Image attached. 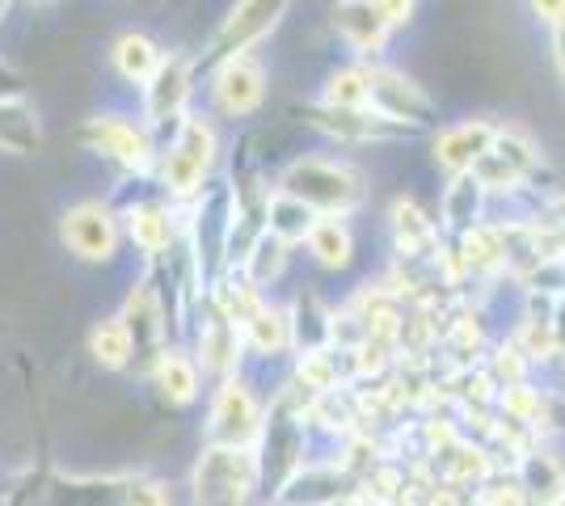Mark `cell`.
<instances>
[{
  "mask_svg": "<svg viewBox=\"0 0 565 506\" xmlns=\"http://www.w3.org/2000/svg\"><path fill=\"white\" fill-rule=\"evenodd\" d=\"M122 321H127V330H131V342H136V355H148V359H157L161 351H166V334H169V321H166V300H161V291L152 288L148 279L136 283V291L127 295V304H122Z\"/></svg>",
  "mask_w": 565,
  "mask_h": 506,
  "instance_id": "cell-16",
  "label": "cell"
},
{
  "mask_svg": "<svg viewBox=\"0 0 565 506\" xmlns=\"http://www.w3.org/2000/svg\"><path fill=\"white\" fill-rule=\"evenodd\" d=\"M212 106L228 119H249L266 101V68L254 55H236L212 68Z\"/></svg>",
  "mask_w": 565,
  "mask_h": 506,
  "instance_id": "cell-12",
  "label": "cell"
},
{
  "mask_svg": "<svg viewBox=\"0 0 565 506\" xmlns=\"http://www.w3.org/2000/svg\"><path fill=\"white\" fill-rule=\"evenodd\" d=\"M110 64H115V73L127 80V85H136L143 89L157 68L166 64V51L161 43L152 39V34H143V30H127V34H118L115 47H110Z\"/></svg>",
  "mask_w": 565,
  "mask_h": 506,
  "instance_id": "cell-20",
  "label": "cell"
},
{
  "mask_svg": "<svg viewBox=\"0 0 565 506\" xmlns=\"http://www.w3.org/2000/svg\"><path fill=\"white\" fill-rule=\"evenodd\" d=\"M527 355H523V346L519 342H507L502 351L494 355V376L502 380V385L511 388V385H523V372H527Z\"/></svg>",
  "mask_w": 565,
  "mask_h": 506,
  "instance_id": "cell-30",
  "label": "cell"
},
{
  "mask_svg": "<svg viewBox=\"0 0 565 506\" xmlns=\"http://www.w3.org/2000/svg\"><path fill=\"white\" fill-rule=\"evenodd\" d=\"M89 355H94L106 372H122L127 363L136 359V342L122 316H102L94 330H89Z\"/></svg>",
  "mask_w": 565,
  "mask_h": 506,
  "instance_id": "cell-25",
  "label": "cell"
},
{
  "mask_svg": "<svg viewBox=\"0 0 565 506\" xmlns=\"http://www.w3.org/2000/svg\"><path fill=\"white\" fill-rule=\"evenodd\" d=\"M472 177L481 182V191L490 194H523L527 191V182L541 173V148H536V140L527 136V131H519V127H498L494 144H490V152L477 161V165L469 169Z\"/></svg>",
  "mask_w": 565,
  "mask_h": 506,
  "instance_id": "cell-5",
  "label": "cell"
},
{
  "mask_svg": "<svg viewBox=\"0 0 565 506\" xmlns=\"http://www.w3.org/2000/svg\"><path fill=\"white\" fill-rule=\"evenodd\" d=\"M262 464L254 448H220L212 443L194 464V503L199 506H249L258 489Z\"/></svg>",
  "mask_w": 565,
  "mask_h": 506,
  "instance_id": "cell-3",
  "label": "cell"
},
{
  "mask_svg": "<svg viewBox=\"0 0 565 506\" xmlns=\"http://www.w3.org/2000/svg\"><path fill=\"white\" fill-rule=\"evenodd\" d=\"M367 110L393 122L401 131H426L435 122V101L418 80L388 68V64H367Z\"/></svg>",
  "mask_w": 565,
  "mask_h": 506,
  "instance_id": "cell-6",
  "label": "cell"
},
{
  "mask_svg": "<svg viewBox=\"0 0 565 506\" xmlns=\"http://www.w3.org/2000/svg\"><path fill=\"white\" fill-rule=\"evenodd\" d=\"M321 106L333 110H367V64H347L326 76Z\"/></svg>",
  "mask_w": 565,
  "mask_h": 506,
  "instance_id": "cell-28",
  "label": "cell"
},
{
  "mask_svg": "<svg viewBox=\"0 0 565 506\" xmlns=\"http://www.w3.org/2000/svg\"><path fill=\"white\" fill-rule=\"evenodd\" d=\"M486 506H527V494L519 485H502V489H486Z\"/></svg>",
  "mask_w": 565,
  "mask_h": 506,
  "instance_id": "cell-34",
  "label": "cell"
},
{
  "mask_svg": "<svg viewBox=\"0 0 565 506\" xmlns=\"http://www.w3.org/2000/svg\"><path fill=\"white\" fill-rule=\"evenodd\" d=\"M486 203L490 194L481 191V182L472 173H451L444 198H439V233L444 237H465L477 224H486Z\"/></svg>",
  "mask_w": 565,
  "mask_h": 506,
  "instance_id": "cell-17",
  "label": "cell"
},
{
  "mask_svg": "<svg viewBox=\"0 0 565 506\" xmlns=\"http://www.w3.org/2000/svg\"><path fill=\"white\" fill-rule=\"evenodd\" d=\"M287 9H291V0H236L233 9H228V18H224L220 30L212 34L207 51H203L194 64H199L203 73H212L215 64H224V60L249 55L262 39H270V34L279 30V22L287 18Z\"/></svg>",
  "mask_w": 565,
  "mask_h": 506,
  "instance_id": "cell-4",
  "label": "cell"
},
{
  "mask_svg": "<svg viewBox=\"0 0 565 506\" xmlns=\"http://www.w3.org/2000/svg\"><path fill=\"white\" fill-rule=\"evenodd\" d=\"M85 144L102 152L106 161H115L118 169L127 173H152L157 169V157H161V140L143 127V119H131V115H97V119L85 122Z\"/></svg>",
  "mask_w": 565,
  "mask_h": 506,
  "instance_id": "cell-7",
  "label": "cell"
},
{
  "mask_svg": "<svg viewBox=\"0 0 565 506\" xmlns=\"http://www.w3.org/2000/svg\"><path fill=\"white\" fill-rule=\"evenodd\" d=\"M241 337H245V346H249V351H258V355H266V359H279V355H287V351L296 346L287 309L266 304V300H262L258 313L241 325Z\"/></svg>",
  "mask_w": 565,
  "mask_h": 506,
  "instance_id": "cell-23",
  "label": "cell"
},
{
  "mask_svg": "<svg viewBox=\"0 0 565 506\" xmlns=\"http://www.w3.org/2000/svg\"><path fill=\"white\" fill-rule=\"evenodd\" d=\"M498 127L502 122H490V119H460L451 122V127H439L435 131V165L448 169L451 173H469L486 152H490V144H494Z\"/></svg>",
  "mask_w": 565,
  "mask_h": 506,
  "instance_id": "cell-15",
  "label": "cell"
},
{
  "mask_svg": "<svg viewBox=\"0 0 565 506\" xmlns=\"http://www.w3.org/2000/svg\"><path fill=\"white\" fill-rule=\"evenodd\" d=\"M523 477H527L523 494H532L541 506H557L565 498V473L548 452H532V456L523 460Z\"/></svg>",
  "mask_w": 565,
  "mask_h": 506,
  "instance_id": "cell-29",
  "label": "cell"
},
{
  "mask_svg": "<svg viewBox=\"0 0 565 506\" xmlns=\"http://www.w3.org/2000/svg\"><path fill=\"white\" fill-rule=\"evenodd\" d=\"M60 241L68 245V254L81 262H115L118 245H122V219L110 203L81 198L60 219Z\"/></svg>",
  "mask_w": 565,
  "mask_h": 506,
  "instance_id": "cell-9",
  "label": "cell"
},
{
  "mask_svg": "<svg viewBox=\"0 0 565 506\" xmlns=\"http://www.w3.org/2000/svg\"><path fill=\"white\" fill-rule=\"evenodd\" d=\"M388 228H393V241H397L401 258H430V254H439V245H444L439 224L426 216L409 194H401L397 203L388 207Z\"/></svg>",
  "mask_w": 565,
  "mask_h": 506,
  "instance_id": "cell-18",
  "label": "cell"
},
{
  "mask_svg": "<svg viewBox=\"0 0 565 506\" xmlns=\"http://www.w3.org/2000/svg\"><path fill=\"white\" fill-rule=\"evenodd\" d=\"M0 148L18 157L39 148V119L22 97H0Z\"/></svg>",
  "mask_w": 565,
  "mask_h": 506,
  "instance_id": "cell-27",
  "label": "cell"
},
{
  "mask_svg": "<svg viewBox=\"0 0 565 506\" xmlns=\"http://www.w3.org/2000/svg\"><path fill=\"white\" fill-rule=\"evenodd\" d=\"M553 68H557V76H562L565 85V22L553 25Z\"/></svg>",
  "mask_w": 565,
  "mask_h": 506,
  "instance_id": "cell-35",
  "label": "cell"
},
{
  "mask_svg": "<svg viewBox=\"0 0 565 506\" xmlns=\"http://www.w3.org/2000/svg\"><path fill=\"white\" fill-rule=\"evenodd\" d=\"M333 30L347 43V51H354L359 64H380V55L388 47V34H393L372 0H338L333 4Z\"/></svg>",
  "mask_w": 565,
  "mask_h": 506,
  "instance_id": "cell-14",
  "label": "cell"
},
{
  "mask_svg": "<svg viewBox=\"0 0 565 506\" xmlns=\"http://www.w3.org/2000/svg\"><path fill=\"white\" fill-rule=\"evenodd\" d=\"M241 346H245L241 325H233V321H224L220 313L207 309V321H203V330H199V355H194L199 372H212V376H220V380L236 376Z\"/></svg>",
  "mask_w": 565,
  "mask_h": 506,
  "instance_id": "cell-19",
  "label": "cell"
},
{
  "mask_svg": "<svg viewBox=\"0 0 565 506\" xmlns=\"http://www.w3.org/2000/svg\"><path fill=\"white\" fill-rule=\"evenodd\" d=\"M207 431H212V443H220V448H249L262 434V406L245 380H236V376L220 380L212 397Z\"/></svg>",
  "mask_w": 565,
  "mask_h": 506,
  "instance_id": "cell-10",
  "label": "cell"
},
{
  "mask_svg": "<svg viewBox=\"0 0 565 506\" xmlns=\"http://www.w3.org/2000/svg\"><path fill=\"white\" fill-rule=\"evenodd\" d=\"M152 385L161 388V397L169 406H190L199 397V388H203V372H199L194 355L178 351V346H166L152 359Z\"/></svg>",
  "mask_w": 565,
  "mask_h": 506,
  "instance_id": "cell-21",
  "label": "cell"
},
{
  "mask_svg": "<svg viewBox=\"0 0 565 506\" xmlns=\"http://www.w3.org/2000/svg\"><path fill=\"white\" fill-rule=\"evenodd\" d=\"M317 224V212L312 207H305L300 198H291V194L282 191H270V198H266V233L270 237H279V241L287 245H305L308 228Z\"/></svg>",
  "mask_w": 565,
  "mask_h": 506,
  "instance_id": "cell-24",
  "label": "cell"
},
{
  "mask_svg": "<svg viewBox=\"0 0 565 506\" xmlns=\"http://www.w3.org/2000/svg\"><path fill=\"white\" fill-rule=\"evenodd\" d=\"M372 4H376V13L384 18L388 30H405L418 13V0H372Z\"/></svg>",
  "mask_w": 565,
  "mask_h": 506,
  "instance_id": "cell-31",
  "label": "cell"
},
{
  "mask_svg": "<svg viewBox=\"0 0 565 506\" xmlns=\"http://www.w3.org/2000/svg\"><path fill=\"white\" fill-rule=\"evenodd\" d=\"M308 258L326 270H347L354 262V233L347 216H317L305 237Z\"/></svg>",
  "mask_w": 565,
  "mask_h": 506,
  "instance_id": "cell-22",
  "label": "cell"
},
{
  "mask_svg": "<svg viewBox=\"0 0 565 506\" xmlns=\"http://www.w3.org/2000/svg\"><path fill=\"white\" fill-rule=\"evenodd\" d=\"M215 161H220V136H215L212 119L186 115L169 131V144H161V157H157V169H152L161 198H169L173 207L194 203L203 194V186L212 182Z\"/></svg>",
  "mask_w": 565,
  "mask_h": 506,
  "instance_id": "cell-1",
  "label": "cell"
},
{
  "mask_svg": "<svg viewBox=\"0 0 565 506\" xmlns=\"http://www.w3.org/2000/svg\"><path fill=\"white\" fill-rule=\"evenodd\" d=\"M326 506H359V503H354V498H347V494H342V498H333V503H326Z\"/></svg>",
  "mask_w": 565,
  "mask_h": 506,
  "instance_id": "cell-36",
  "label": "cell"
},
{
  "mask_svg": "<svg viewBox=\"0 0 565 506\" xmlns=\"http://www.w3.org/2000/svg\"><path fill=\"white\" fill-rule=\"evenodd\" d=\"M527 13L536 18L541 25H562L565 22V0H527Z\"/></svg>",
  "mask_w": 565,
  "mask_h": 506,
  "instance_id": "cell-33",
  "label": "cell"
},
{
  "mask_svg": "<svg viewBox=\"0 0 565 506\" xmlns=\"http://www.w3.org/2000/svg\"><path fill=\"white\" fill-rule=\"evenodd\" d=\"M118 219H122V237H131L148 262H161L182 241V207H173L169 198H136L131 207L118 212Z\"/></svg>",
  "mask_w": 565,
  "mask_h": 506,
  "instance_id": "cell-11",
  "label": "cell"
},
{
  "mask_svg": "<svg viewBox=\"0 0 565 506\" xmlns=\"http://www.w3.org/2000/svg\"><path fill=\"white\" fill-rule=\"evenodd\" d=\"M275 191L300 198L317 216H351L363 203V173L351 161H333V157H296L279 173Z\"/></svg>",
  "mask_w": 565,
  "mask_h": 506,
  "instance_id": "cell-2",
  "label": "cell"
},
{
  "mask_svg": "<svg viewBox=\"0 0 565 506\" xmlns=\"http://www.w3.org/2000/svg\"><path fill=\"white\" fill-rule=\"evenodd\" d=\"M194 73H199V64H194V55H182V51H169L166 64L157 68V76L143 85V127L152 131V136H161V131H173L178 122L190 115V97H194Z\"/></svg>",
  "mask_w": 565,
  "mask_h": 506,
  "instance_id": "cell-8",
  "label": "cell"
},
{
  "mask_svg": "<svg viewBox=\"0 0 565 506\" xmlns=\"http://www.w3.org/2000/svg\"><path fill=\"white\" fill-rule=\"evenodd\" d=\"M287 258H291V245L279 241V237H270V233H262L258 241L249 245V254L236 262V270L262 291V288H270L282 270H287Z\"/></svg>",
  "mask_w": 565,
  "mask_h": 506,
  "instance_id": "cell-26",
  "label": "cell"
},
{
  "mask_svg": "<svg viewBox=\"0 0 565 506\" xmlns=\"http://www.w3.org/2000/svg\"><path fill=\"white\" fill-rule=\"evenodd\" d=\"M127 506H169V489L161 482H131Z\"/></svg>",
  "mask_w": 565,
  "mask_h": 506,
  "instance_id": "cell-32",
  "label": "cell"
},
{
  "mask_svg": "<svg viewBox=\"0 0 565 506\" xmlns=\"http://www.w3.org/2000/svg\"><path fill=\"white\" fill-rule=\"evenodd\" d=\"M305 122L317 127L321 136H330L338 144H384V140H405L409 131H401L393 122H384L372 110H333V106H305Z\"/></svg>",
  "mask_w": 565,
  "mask_h": 506,
  "instance_id": "cell-13",
  "label": "cell"
}]
</instances>
